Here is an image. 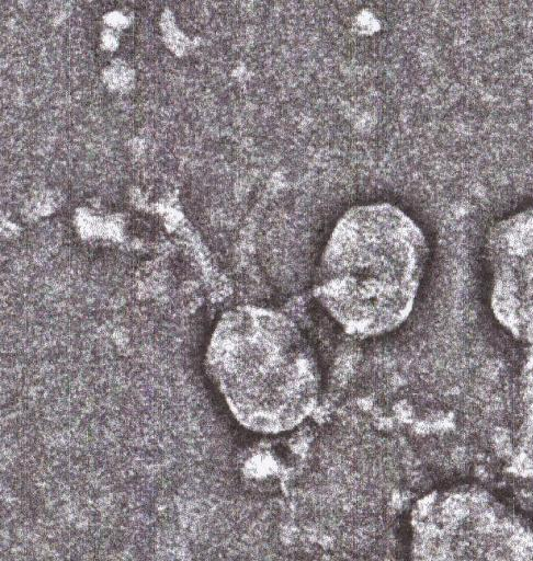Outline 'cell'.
I'll list each match as a JSON object with an SVG mask.
<instances>
[{
  "label": "cell",
  "mask_w": 533,
  "mask_h": 561,
  "mask_svg": "<svg viewBox=\"0 0 533 561\" xmlns=\"http://www.w3.org/2000/svg\"><path fill=\"white\" fill-rule=\"evenodd\" d=\"M209 376L246 428L276 435L316 409L321 370L316 352L285 313L239 306L218 321L206 354Z\"/></svg>",
  "instance_id": "7a4b0ae2"
},
{
  "label": "cell",
  "mask_w": 533,
  "mask_h": 561,
  "mask_svg": "<svg viewBox=\"0 0 533 561\" xmlns=\"http://www.w3.org/2000/svg\"><path fill=\"white\" fill-rule=\"evenodd\" d=\"M427 262L426 237L405 213L388 204L356 206L332 229L313 293L347 334L383 336L411 314Z\"/></svg>",
  "instance_id": "6da1fadb"
},
{
  "label": "cell",
  "mask_w": 533,
  "mask_h": 561,
  "mask_svg": "<svg viewBox=\"0 0 533 561\" xmlns=\"http://www.w3.org/2000/svg\"><path fill=\"white\" fill-rule=\"evenodd\" d=\"M486 252L494 312L515 335L533 341V205L496 222Z\"/></svg>",
  "instance_id": "3957f363"
}]
</instances>
